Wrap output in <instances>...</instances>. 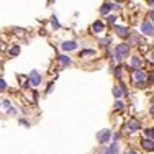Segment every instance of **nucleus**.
<instances>
[{
	"mask_svg": "<svg viewBox=\"0 0 154 154\" xmlns=\"http://www.w3.org/2000/svg\"><path fill=\"white\" fill-rule=\"evenodd\" d=\"M2 105H3L5 108H10V100H3V102H2Z\"/></svg>",
	"mask_w": 154,
	"mask_h": 154,
	"instance_id": "7c9ffc66",
	"label": "nucleus"
},
{
	"mask_svg": "<svg viewBox=\"0 0 154 154\" xmlns=\"http://www.w3.org/2000/svg\"><path fill=\"white\" fill-rule=\"evenodd\" d=\"M7 90V82L3 79H0V92H5Z\"/></svg>",
	"mask_w": 154,
	"mask_h": 154,
	"instance_id": "b1692460",
	"label": "nucleus"
},
{
	"mask_svg": "<svg viewBox=\"0 0 154 154\" xmlns=\"http://www.w3.org/2000/svg\"><path fill=\"white\" fill-rule=\"evenodd\" d=\"M28 80H30V85H31V87H39L43 77H41V74H39L38 71H31V72H30V77H28Z\"/></svg>",
	"mask_w": 154,
	"mask_h": 154,
	"instance_id": "20e7f679",
	"label": "nucleus"
},
{
	"mask_svg": "<svg viewBox=\"0 0 154 154\" xmlns=\"http://www.w3.org/2000/svg\"><path fill=\"white\" fill-rule=\"evenodd\" d=\"M57 59H59V64L61 66H71L72 64V59L69 56H66V54H59V56H57Z\"/></svg>",
	"mask_w": 154,
	"mask_h": 154,
	"instance_id": "4468645a",
	"label": "nucleus"
},
{
	"mask_svg": "<svg viewBox=\"0 0 154 154\" xmlns=\"http://www.w3.org/2000/svg\"><path fill=\"white\" fill-rule=\"evenodd\" d=\"M112 139H113V143H118V139H120V133H113Z\"/></svg>",
	"mask_w": 154,
	"mask_h": 154,
	"instance_id": "bb28decb",
	"label": "nucleus"
},
{
	"mask_svg": "<svg viewBox=\"0 0 154 154\" xmlns=\"http://www.w3.org/2000/svg\"><path fill=\"white\" fill-rule=\"evenodd\" d=\"M148 18L149 20H154V10H151V12L148 13Z\"/></svg>",
	"mask_w": 154,
	"mask_h": 154,
	"instance_id": "2f4dec72",
	"label": "nucleus"
},
{
	"mask_svg": "<svg viewBox=\"0 0 154 154\" xmlns=\"http://www.w3.org/2000/svg\"><path fill=\"white\" fill-rule=\"evenodd\" d=\"M0 46H2V43H0Z\"/></svg>",
	"mask_w": 154,
	"mask_h": 154,
	"instance_id": "ea45409f",
	"label": "nucleus"
},
{
	"mask_svg": "<svg viewBox=\"0 0 154 154\" xmlns=\"http://www.w3.org/2000/svg\"><path fill=\"white\" fill-rule=\"evenodd\" d=\"M151 113L154 115V105H151Z\"/></svg>",
	"mask_w": 154,
	"mask_h": 154,
	"instance_id": "4c0bfd02",
	"label": "nucleus"
},
{
	"mask_svg": "<svg viewBox=\"0 0 154 154\" xmlns=\"http://www.w3.org/2000/svg\"><path fill=\"white\" fill-rule=\"evenodd\" d=\"M149 82H154V72H151V74H149Z\"/></svg>",
	"mask_w": 154,
	"mask_h": 154,
	"instance_id": "72a5a7b5",
	"label": "nucleus"
},
{
	"mask_svg": "<svg viewBox=\"0 0 154 154\" xmlns=\"http://www.w3.org/2000/svg\"><path fill=\"white\" fill-rule=\"evenodd\" d=\"M151 139H152V141H154V134H152V138H151Z\"/></svg>",
	"mask_w": 154,
	"mask_h": 154,
	"instance_id": "58836bf2",
	"label": "nucleus"
},
{
	"mask_svg": "<svg viewBox=\"0 0 154 154\" xmlns=\"http://www.w3.org/2000/svg\"><path fill=\"white\" fill-rule=\"evenodd\" d=\"M107 21H108L110 25H115V21H116V17H115V15H110V17L107 18Z\"/></svg>",
	"mask_w": 154,
	"mask_h": 154,
	"instance_id": "393cba45",
	"label": "nucleus"
},
{
	"mask_svg": "<svg viewBox=\"0 0 154 154\" xmlns=\"http://www.w3.org/2000/svg\"><path fill=\"white\" fill-rule=\"evenodd\" d=\"M151 59H152V62H154V49L151 51Z\"/></svg>",
	"mask_w": 154,
	"mask_h": 154,
	"instance_id": "e433bc0d",
	"label": "nucleus"
},
{
	"mask_svg": "<svg viewBox=\"0 0 154 154\" xmlns=\"http://www.w3.org/2000/svg\"><path fill=\"white\" fill-rule=\"evenodd\" d=\"M51 26H53V30H59V28H61V25H59V21H57L56 17L51 18Z\"/></svg>",
	"mask_w": 154,
	"mask_h": 154,
	"instance_id": "a211bd4d",
	"label": "nucleus"
},
{
	"mask_svg": "<svg viewBox=\"0 0 154 154\" xmlns=\"http://www.w3.org/2000/svg\"><path fill=\"white\" fill-rule=\"evenodd\" d=\"M139 43V38L138 36H134V35H131V36H128V46L130 48H133V46H136Z\"/></svg>",
	"mask_w": 154,
	"mask_h": 154,
	"instance_id": "dca6fc26",
	"label": "nucleus"
},
{
	"mask_svg": "<svg viewBox=\"0 0 154 154\" xmlns=\"http://www.w3.org/2000/svg\"><path fill=\"white\" fill-rule=\"evenodd\" d=\"M8 54H10V56H18V54H20V46H18V45H13L12 48H10Z\"/></svg>",
	"mask_w": 154,
	"mask_h": 154,
	"instance_id": "f3484780",
	"label": "nucleus"
},
{
	"mask_svg": "<svg viewBox=\"0 0 154 154\" xmlns=\"http://www.w3.org/2000/svg\"><path fill=\"white\" fill-rule=\"evenodd\" d=\"M98 45H100V46L110 45V38H102V39H98Z\"/></svg>",
	"mask_w": 154,
	"mask_h": 154,
	"instance_id": "4be33fe9",
	"label": "nucleus"
},
{
	"mask_svg": "<svg viewBox=\"0 0 154 154\" xmlns=\"http://www.w3.org/2000/svg\"><path fill=\"white\" fill-rule=\"evenodd\" d=\"M125 154H138V152L134 151V149H130V151H128V152H125Z\"/></svg>",
	"mask_w": 154,
	"mask_h": 154,
	"instance_id": "c9c22d12",
	"label": "nucleus"
},
{
	"mask_svg": "<svg viewBox=\"0 0 154 154\" xmlns=\"http://www.w3.org/2000/svg\"><path fill=\"white\" fill-rule=\"evenodd\" d=\"M118 151H120L118 143H112V144L108 146V154H118Z\"/></svg>",
	"mask_w": 154,
	"mask_h": 154,
	"instance_id": "2eb2a0df",
	"label": "nucleus"
},
{
	"mask_svg": "<svg viewBox=\"0 0 154 154\" xmlns=\"http://www.w3.org/2000/svg\"><path fill=\"white\" fill-rule=\"evenodd\" d=\"M53 85H54L53 82H49V84H48V87H46V94H49V92H51V89H53Z\"/></svg>",
	"mask_w": 154,
	"mask_h": 154,
	"instance_id": "c756f323",
	"label": "nucleus"
},
{
	"mask_svg": "<svg viewBox=\"0 0 154 154\" xmlns=\"http://www.w3.org/2000/svg\"><path fill=\"white\" fill-rule=\"evenodd\" d=\"M115 31H116V35L118 36H122V38H128V28L126 26H122V25H116L115 26Z\"/></svg>",
	"mask_w": 154,
	"mask_h": 154,
	"instance_id": "ddd939ff",
	"label": "nucleus"
},
{
	"mask_svg": "<svg viewBox=\"0 0 154 154\" xmlns=\"http://www.w3.org/2000/svg\"><path fill=\"white\" fill-rule=\"evenodd\" d=\"M21 87H23V89H28V87H30V80L26 79V80H25L23 84H21Z\"/></svg>",
	"mask_w": 154,
	"mask_h": 154,
	"instance_id": "cd10ccee",
	"label": "nucleus"
},
{
	"mask_svg": "<svg viewBox=\"0 0 154 154\" xmlns=\"http://www.w3.org/2000/svg\"><path fill=\"white\" fill-rule=\"evenodd\" d=\"M98 154H108V146H105V148H102L100 149V152Z\"/></svg>",
	"mask_w": 154,
	"mask_h": 154,
	"instance_id": "c85d7f7f",
	"label": "nucleus"
},
{
	"mask_svg": "<svg viewBox=\"0 0 154 154\" xmlns=\"http://www.w3.org/2000/svg\"><path fill=\"white\" fill-rule=\"evenodd\" d=\"M130 51H131V48L128 46V45H125V43L118 45V46L115 48V56H113V61L122 62L123 57H128V56H130Z\"/></svg>",
	"mask_w": 154,
	"mask_h": 154,
	"instance_id": "f257e3e1",
	"label": "nucleus"
},
{
	"mask_svg": "<svg viewBox=\"0 0 154 154\" xmlns=\"http://www.w3.org/2000/svg\"><path fill=\"white\" fill-rule=\"evenodd\" d=\"M123 108H125L123 102H122V100H116V102H115V110H123Z\"/></svg>",
	"mask_w": 154,
	"mask_h": 154,
	"instance_id": "5701e85b",
	"label": "nucleus"
},
{
	"mask_svg": "<svg viewBox=\"0 0 154 154\" xmlns=\"http://www.w3.org/2000/svg\"><path fill=\"white\" fill-rule=\"evenodd\" d=\"M152 134H154V130H152V128H144V136L148 138V139H151Z\"/></svg>",
	"mask_w": 154,
	"mask_h": 154,
	"instance_id": "6ab92c4d",
	"label": "nucleus"
},
{
	"mask_svg": "<svg viewBox=\"0 0 154 154\" xmlns=\"http://www.w3.org/2000/svg\"><path fill=\"white\" fill-rule=\"evenodd\" d=\"M89 54H90V56H94V54H95V51H94V49H84L82 53H80V56L84 57V56H89Z\"/></svg>",
	"mask_w": 154,
	"mask_h": 154,
	"instance_id": "412c9836",
	"label": "nucleus"
},
{
	"mask_svg": "<svg viewBox=\"0 0 154 154\" xmlns=\"http://www.w3.org/2000/svg\"><path fill=\"white\" fill-rule=\"evenodd\" d=\"M13 31H17V35H21V28H13Z\"/></svg>",
	"mask_w": 154,
	"mask_h": 154,
	"instance_id": "f704fd0d",
	"label": "nucleus"
},
{
	"mask_svg": "<svg viewBox=\"0 0 154 154\" xmlns=\"http://www.w3.org/2000/svg\"><path fill=\"white\" fill-rule=\"evenodd\" d=\"M20 125H23V126H30V122L25 118H20Z\"/></svg>",
	"mask_w": 154,
	"mask_h": 154,
	"instance_id": "a878e982",
	"label": "nucleus"
},
{
	"mask_svg": "<svg viewBox=\"0 0 154 154\" xmlns=\"http://www.w3.org/2000/svg\"><path fill=\"white\" fill-rule=\"evenodd\" d=\"M126 128H128V131H130V133H136L139 128H141V123H139L136 118H131L130 122L126 123Z\"/></svg>",
	"mask_w": 154,
	"mask_h": 154,
	"instance_id": "423d86ee",
	"label": "nucleus"
},
{
	"mask_svg": "<svg viewBox=\"0 0 154 154\" xmlns=\"http://www.w3.org/2000/svg\"><path fill=\"white\" fill-rule=\"evenodd\" d=\"M113 74H115V77H122L123 75V69H122V66H118V67H115V71H113Z\"/></svg>",
	"mask_w": 154,
	"mask_h": 154,
	"instance_id": "aec40b11",
	"label": "nucleus"
},
{
	"mask_svg": "<svg viewBox=\"0 0 154 154\" xmlns=\"http://www.w3.org/2000/svg\"><path fill=\"white\" fill-rule=\"evenodd\" d=\"M141 146L146 149V151H154V141H152V139L143 138L141 139Z\"/></svg>",
	"mask_w": 154,
	"mask_h": 154,
	"instance_id": "9b49d317",
	"label": "nucleus"
},
{
	"mask_svg": "<svg viewBox=\"0 0 154 154\" xmlns=\"http://www.w3.org/2000/svg\"><path fill=\"white\" fill-rule=\"evenodd\" d=\"M139 30H141L143 35H146V36H152V35H154V25H152V21L144 20V21L141 23V26H139Z\"/></svg>",
	"mask_w": 154,
	"mask_h": 154,
	"instance_id": "f03ea898",
	"label": "nucleus"
},
{
	"mask_svg": "<svg viewBox=\"0 0 154 154\" xmlns=\"http://www.w3.org/2000/svg\"><path fill=\"white\" fill-rule=\"evenodd\" d=\"M152 5H154V3H152Z\"/></svg>",
	"mask_w": 154,
	"mask_h": 154,
	"instance_id": "a19ab883",
	"label": "nucleus"
},
{
	"mask_svg": "<svg viewBox=\"0 0 154 154\" xmlns=\"http://www.w3.org/2000/svg\"><path fill=\"white\" fill-rule=\"evenodd\" d=\"M110 138H112V131L110 130H100L97 133V141L100 143V144H107L110 141Z\"/></svg>",
	"mask_w": 154,
	"mask_h": 154,
	"instance_id": "7ed1b4c3",
	"label": "nucleus"
},
{
	"mask_svg": "<svg viewBox=\"0 0 154 154\" xmlns=\"http://www.w3.org/2000/svg\"><path fill=\"white\" fill-rule=\"evenodd\" d=\"M103 30H105V23H103L102 20H97V21L92 25V31H94V33H103Z\"/></svg>",
	"mask_w": 154,
	"mask_h": 154,
	"instance_id": "f8f14e48",
	"label": "nucleus"
},
{
	"mask_svg": "<svg viewBox=\"0 0 154 154\" xmlns=\"http://www.w3.org/2000/svg\"><path fill=\"white\" fill-rule=\"evenodd\" d=\"M141 64H143V61H141V57H139V56H133V57H131V61H130V67L131 69L138 71V69L141 67Z\"/></svg>",
	"mask_w": 154,
	"mask_h": 154,
	"instance_id": "1a4fd4ad",
	"label": "nucleus"
},
{
	"mask_svg": "<svg viewBox=\"0 0 154 154\" xmlns=\"http://www.w3.org/2000/svg\"><path fill=\"white\" fill-rule=\"evenodd\" d=\"M112 8H118V3H110V2L103 3V5H102V8H100V13H102V15H108V12Z\"/></svg>",
	"mask_w": 154,
	"mask_h": 154,
	"instance_id": "6e6552de",
	"label": "nucleus"
},
{
	"mask_svg": "<svg viewBox=\"0 0 154 154\" xmlns=\"http://www.w3.org/2000/svg\"><path fill=\"white\" fill-rule=\"evenodd\" d=\"M8 113H10V115H15V113H17V108H12V107H10V108H8Z\"/></svg>",
	"mask_w": 154,
	"mask_h": 154,
	"instance_id": "473e14b6",
	"label": "nucleus"
},
{
	"mask_svg": "<svg viewBox=\"0 0 154 154\" xmlns=\"http://www.w3.org/2000/svg\"><path fill=\"white\" fill-rule=\"evenodd\" d=\"M125 94H126V85H125V84H120V85L113 87V97H115L116 100H122Z\"/></svg>",
	"mask_w": 154,
	"mask_h": 154,
	"instance_id": "39448f33",
	"label": "nucleus"
},
{
	"mask_svg": "<svg viewBox=\"0 0 154 154\" xmlns=\"http://www.w3.org/2000/svg\"><path fill=\"white\" fill-rule=\"evenodd\" d=\"M77 48V41H74V39H69V41H62V45H61V49L64 51H74Z\"/></svg>",
	"mask_w": 154,
	"mask_h": 154,
	"instance_id": "0eeeda50",
	"label": "nucleus"
},
{
	"mask_svg": "<svg viewBox=\"0 0 154 154\" xmlns=\"http://www.w3.org/2000/svg\"><path fill=\"white\" fill-rule=\"evenodd\" d=\"M144 79H146V72L144 71L138 69V71L133 72V80H136V84L138 82H144Z\"/></svg>",
	"mask_w": 154,
	"mask_h": 154,
	"instance_id": "9d476101",
	"label": "nucleus"
}]
</instances>
